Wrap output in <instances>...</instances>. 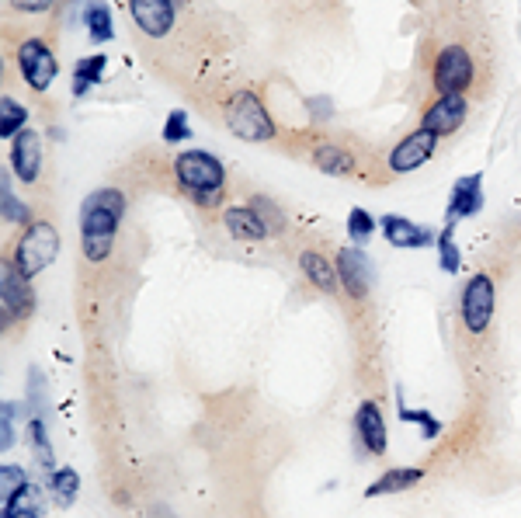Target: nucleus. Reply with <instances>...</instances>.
<instances>
[{
  "instance_id": "obj_21",
  "label": "nucleus",
  "mask_w": 521,
  "mask_h": 518,
  "mask_svg": "<svg viewBox=\"0 0 521 518\" xmlns=\"http://www.w3.org/2000/svg\"><path fill=\"white\" fill-rule=\"evenodd\" d=\"M313 164L320 167V171H327V174H351L355 171V160H351V153L344 150V147H317L313 150Z\"/></svg>"
},
{
  "instance_id": "obj_8",
  "label": "nucleus",
  "mask_w": 521,
  "mask_h": 518,
  "mask_svg": "<svg viewBox=\"0 0 521 518\" xmlns=\"http://www.w3.org/2000/svg\"><path fill=\"white\" fill-rule=\"evenodd\" d=\"M438 147V133H431V129H417V133H410L403 143H396L393 153H390V171L393 174H407V171H417L421 164H428L431 153Z\"/></svg>"
},
{
  "instance_id": "obj_2",
  "label": "nucleus",
  "mask_w": 521,
  "mask_h": 518,
  "mask_svg": "<svg viewBox=\"0 0 521 518\" xmlns=\"http://www.w3.org/2000/svg\"><path fill=\"white\" fill-rule=\"evenodd\" d=\"M60 254V237H56L53 223H32L21 237L18 251H14V265L25 279H35L42 268H49Z\"/></svg>"
},
{
  "instance_id": "obj_14",
  "label": "nucleus",
  "mask_w": 521,
  "mask_h": 518,
  "mask_svg": "<svg viewBox=\"0 0 521 518\" xmlns=\"http://www.w3.org/2000/svg\"><path fill=\"white\" fill-rule=\"evenodd\" d=\"M462 119H466V98H462V94H442V98L424 112V129L445 136V133H456Z\"/></svg>"
},
{
  "instance_id": "obj_34",
  "label": "nucleus",
  "mask_w": 521,
  "mask_h": 518,
  "mask_svg": "<svg viewBox=\"0 0 521 518\" xmlns=\"http://www.w3.org/2000/svg\"><path fill=\"white\" fill-rule=\"evenodd\" d=\"M4 449H11V404H4Z\"/></svg>"
},
{
  "instance_id": "obj_35",
  "label": "nucleus",
  "mask_w": 521,
  "mask_h": 518,
  "mask_svg": "<svg viewBox=\"0 0 521 518\" xmlns=\"http://www.w3.org/2000/svg\"><path fill=\"white\" fill-rule=\"evenodd\" d=\"M174 4H178V7H181V4H185V0H174Z\"/></svg>"
},
{
  "instance_id": "obj_29",
  "label": "nucleus",
  "mask_w": 521,
  "mask_h": 518,
  "mask_svg": "<svg viewBox=\"0 0 521 518\" xmlns=\"http://www.w3.org/2000/svg\"><path fill=\"white\" fill-rule=\"evenodd\" d=\"M188 136H192V129H188L185 112H171V115H167L164 140H167V143H181V140H188Z\"/></svg>"
},
{
  "instance_id": "obj_24",
  "label": "nucleus",
  "mask_w": 521,
  "mask_h": 518,
  "mask_svg": "<svg viewBox=\"0 0 521 518\" xmlns=\"http://www.w3.org/2000/svg\"><path fill=\"white\" fill-rule=\"evenodd\" d=\"M25 119H28L25 108L4 94V98H0V136H4V140H14V133L25 129Z\"/></svg>"
},
{
  "instance_id": "obj_26",
  "label": "nucleus",
  "mask_w": 521,
  "mask_h": 518,
  "mask_svg": "<svg viewBox=\"0 0 521 518\" xmlns=\"http://www.w3.org/2000/svg\"><path fill=\"white\" fill-rule=\"evenodd\" d=\"M438 258H442V268H445V272H459L462 258H459L456 240H452V226H445V230L438 233Z\"/></svg>"
},
{
  "instance_id": "obj_5",
  "label": "nucleus",
  "mask_w": 521,
  "mask_h": 518,
  "mask_svg": "<svg viewBox=\"0 0 521 518\" xmlns=\"http://www.w3.org/2000/svg\"><path fill=\"white\" fill-rule=\"evenodd\" d=\"M494 320V279L490 275H473L462 293V327L469 334H483Z\"/></svg>"
},
{
  "instance_id": "obj_20",
  "label": "nucleus",
  "mask_w": 521,
  "mask_h": 518,
  "mask_svg": "<svg viewBox=\"0 0 521 518\" xmlns=\"http://www.w3.org/2000/svg\"><path fill=\"white\" fill-rule=\"evenodd\" d=\"M105 67H108L105 56H84V60L73 67V94H77V98H84L87 87L98 84V80H101Z\"/></svg>"
},
{
  "instance_id": "obj_25",
  "label": "nucleus",
  "mask_w": 521,
  "mask_h": 518,
  "mask_svg": "<svg viewBox=\"0 0 521 518\" xmlns=\"http://www.w3.org/2000/svg\"><path fill=\"white\" fill-rule=\"evenodd\" d=\"M32 498H35V491H32V484H28L21 494L4 501V518H39V505H35Z\"/></svg>"
},
{
  "instance_id": "obj_15",
  "label": "nucleus",
  "mask_w": 521,
  "mask_h": 518,
  "mask_svg": "<svg viewBox=\"0 0 521 518\" xmlns=\"http://www.w3.org/2000/svg\"><path fill=\"white\" fill-rule=\"evenodd\" d=\"M355 428H358V439H362L365 449L372 456H386V418H383V407L365 400L355 414Z\"/></svg>"
},
{
  "instance_id": "obj_30",
  "label": "nucleus",
  "mask_w": 521,
  "mask_h": 518,
  "mask_svg": "<svg viewBox=\"0 0 521 518\" xmlns=\"http://www.w3.org/2000/svg\"><path fill=\"white\" fill-rule=\"evenodd\" d=\"M400 418L403 421H414V425H424V435H428V439H435V435L442 432V425H438V421L431 418L428 411H410V407H400Z\"/></svg>"
},
{
  "instance_id": "obj_9",
  "label": "nucleus",
  "mask_w": 521,
  "mask_h": 518,
  "mask_svg": "<svg viewBox=\"0 0 521 518\" xmlns=\"http://www.w3.org/2000/svg\"><path fill=\"white\" fill-rule=\"evenodd\" d=\"M0 303H4L7 320H25L32 313V289L14 261H4L0 268Z\"/></svg>"
},
{
  "instance_id": "obj_31",
  "label": "nucleus",
  "mask_w": 521,
  "mask_h": 518,
  "mask_svg": "<svg viewBox=\"0 0 521 518\" xmlns=\"http://www.w3.org/2000/svg\"><path fill=\"white\" fill-rule=\"evenodd\" d=\"M4 220H11V223H28L25 202L11 199V188H7V181H4Z\"/></svg>"
},
{
  "instance_id": "obj_3",
  "label": "nucleus",
  "mask_w": 521,
  "mask_h": 518,
  "mask_svg": "<svg viewBox=\"0 0 521 518\" xmlns=\"http://www.w3.org/2000/svg\"><path fill=\"white\" fill-rule=\"evenodd\" d=\"M226 122H230L233 133L247 143H264L275 136V122H271V115L264 112L258 94H251V91H240L237 98L230 101V115H226Z\"/></svg>"
},
{
  "instance_id": "obj_13",
  "label": "nucleus",
  "mask_w": 521,
  "mask_h": 518,
  "mask_svg": "<svg viewBox=\"0 0 521 518\" xmlns=\"http://www.w3.org/2000/svg\"><path fill=\"white\" fill-rule=\"evenodd\" d=\"M379 230H383V237L390 240L393 247H431V244H438V237H435L431 226H417V223L403 220V216H383V220H379Z\"/></svg>"
},
{
  "instance_id": "obj_33",
  "label": "nucleus",
  "mask_w": 521,
  "mask_h": 518,
  "mask_svg": "<svg viewBox=\"0 0 521 518\" xmlns=\"http://www.w3.org/2000/svg\"><path fill=\"white\" fill-rule=\"evenodd\" d=\"M192 199L198 202V206L209 209V206H216V202L223 199V192H198V195H192Z\"/></svg>"
},
{
  "instance_id": "obj_1",
  "label": "nucleus",
  "mask_w": 521,
  "mask_h": 518,
  "mask_svg": "<svg viewBox=\"0 0 521 518\" xmlns=\"http://www.w3.org/2000/svg\"><path fill=\"white\" fill-rule=\"evenodd\" d=\"M126 213V195L119 188H98L80 206V247L87 261H105L115 244V230Z\"/></svg>"
},
{
  "instance_id": "obj_7",
  "label": "nucleus",
  "mask_w": 521,
  "mask_h": 518,
  "mask_svg": "<svg viewBox=\"0 0 521 518\" xmlns=\"http://www.w3.org/2000/svg\"><path fill=\"white\" fill-rule=\"evenodd\" d=\"M473 80V60L462 46H445L435 60V87L442 94H462Z\"/></svg>"
},
{
  "instance_id": "obj_32",
  "label": "nucleus",
  "mask_w": 521,
  "mask_h": 518,
  "mask_svg": "<svg viewBox=\"0 0 521 518\" xmlns=\"http://www.w3.org/2000/svg\"><path fill=\"white\" fill-rule=\"evenodd\" d=\"M14 7H18V11H28V14H39V11H46L49 4H53V0H11Z\"/></svg>"
},
{
  "instance_id": "obj_19",
  "label": "nucleus",
  "mask_w": 521,
  "mask_h": 518,
  "mask_svg": "<svg viewBox=\"0 0 521 518\" xmlns=\"http://www.w3.org/2000/svg\"><path fill=\"white\" fill-rule=\"evenodd\" d=\"M424 480V470L417 466H400V470H390L376 480L372 487H365V498H379V494H396V491H407V487L421 484Z\"/></svg>"
},
{
  "instance_id": "obj_6",
  "label": "nucleus",
  "mask_w": 521,
  "mask_h": 518,
  "mask_svg": "<svg viewBox=\"0 0 521 518\" xmlns=\"http://www.w3.org/2000/svg\"><path fill=\"white\" fill-rule=\"evenodd\" d=\"M18 70L21 77H25V84L32 87V91H46L49 84L60 74V67H56V56L49 53V46L42 39H25L18 46Z\"/></svg>"
},
{
  "instance_id": "obj_4",
  "label": "nucleus",
  "mask_w": 521,
  "mask_h": 518,
  "mask_svg": "<svg viewBox=\"0 0 521 518\" xmlns=\"http://www.w3.org/2000/svg\"><path fill=\"white\" fill-rule=\"evenodd\" d=\"M174 174H178V181L192 195H198V192H223V185H226L223 164H219L216 157H209V153H202V150L181 153V157L174 160Z\"/></svg>"
},
{
  "instance_id": "obj_16",
  "label": "nucleus",
  "mask_w": 521,
  "mask_h": 518,
  "mask_svg": "<svg viewBox=\"0 0 521 518\" xmlns=\"http://www.w3.org/2000/svg\"><path fill=\"white\" fill-rule=\"evenodd\" d=\"M483 206V178L480 174H466V178L456 181L452 188V202H449V220H466V216H476Z\"/></svg>"
},
{
  "instance_id": "obj_10",
  "label": "nucleus",
  "mask_w": 521,
  "mask_h": 518,
  "mask_svg": "<svg viewBox=\"0 0 521 518\" xmlns=\"http://www.w3.org/2000/svg\"><path fill=\"white\" fill-rule=\"evenodd\" d=\"M129 14L139 25V32H146L150 39H160L174 28V14L178 4L174 0H129Z\"/></svg>"
},
{
  "instance_id": "obj_11",
  "label": "nucleus",
  "mask_w": 521,
  "mask_h": 518,
  "mask_svg": "<svg viewBox=\"0 0 521 518\" xmlns=\"http://www.w3.org/2000/svg\"><path fill=\"white\" fill-rule=\"evenodd\" d=\"M337 275H341V286L348 289V296L355 299H365L372 286V268H369V258H365L358 247H344L337 254Z\"/></svg>"
},
{
  "instance_id": "obj_18",
  "label": "nucleus",
  "mask_w": 521,
  "mask_h": 518,
  "mask_svg": "<svg viewBox=\"0 0 521 518\" xmlns=\"http://www.w3.org/2000/svg\"><path fill=\"white\" fill-rule=\"evenodd\" d=\"M299 268H303V275L310 279V286H317L320 293L334 296L337 286H341V275H337V268L330 265V261L324 258V254L317 251H303L299 254Z\"/></svg>"
},
{
  "instance_id": "obj_23",
  "label": "nucleus",
  "mask_w": 521,
  "mask_h": 518,
  "mask_svg": "<svg viewBox=\"0 0 521 518\" xmlns=\"http://www.w3.org/2000/svg\"><path fill=\"white\" fill-rule=\"evenodd\" d=\"M84 21H87V32H91L94 42H112V35H115L112 11H108L105 4H87Z\"/></svg>"
},
{
  "instance_id": "obj_12",
  "label": "nucleus",
  "mask_w": 521,
  "mask_h": 518,
  "mask_svg": "<svg viewBox=\"0 0 521 518\" xmlns=\"http://www.w3.org/2000/svg\"><path fill=\"white\" fill-rule=\"evenodd\" d=\"M11 164L14 174L21 181H35L39 178V167H42V136L32 133V129H21L11 143Z\"/></svg>"
},
{
  "instance_id": "obj_28",
  "label": "nucleus",
  "mask_w": 521,
  "mask_h": 518,
  "mask_svg": "<svg viewBox=\"0 0 521 518\" xmlns=\"http://www.w3.org/2000/svg\"><path fill=\"white\" fill-rule=\"evenodd\" d=\"M0 480H4V501H11L14 494H21L28 487V477L21 466H4V470H0Z\"/></svg>"
},
{
  "instance_id": "obj_17",
  "label": "nucleus",
  "mask_w": 521,
  "mask_h": 518,
  "mask_svg": "<svg viewBox=\"0 0 521 518\" xmlns=\"http://www.w3.org/2000/svg\"><path fill=\"white\" fill-rule=\"evenodd\" d=\"M226 230L233 233L237 240H264L271 233V226L261 220L258 209H247V206H233L223 213Z\"/></svg>"
},
{
  "instance_id": "obj_27",
  "label": "nucleus",
  "mask_w": 521,
  "mask_h": 518,
  "mask_svg": "<svg viewBox=\"0 0 521 518\" xmlns=\"http://www.w3.org/2000/svg\"><path fill=\"white\" fill-rule=\"evenodd\" d=\"M348 233H351V240H355V244H365V240L376 233V220H372L365 209H351V213H348Z\"/></svg>"
},
{
  "instance_id": "obj_22",
  "label": "nucleus",
  "mask_w": 521,
  "mask_h": 518,
  "mask_svg": "<svg viewBox=\"0 0 521 518\" xmlns=\"http://www.w3.org/2000/svg\"><path fill=\"white\" fill-rule=\"evenodd\" d=\"M49 491H53V501L60 508H70L73 501H77V491H80V477H77V470H56L53 473V480H49Z\"/></svg>"
}]
</instances>
